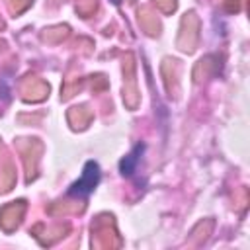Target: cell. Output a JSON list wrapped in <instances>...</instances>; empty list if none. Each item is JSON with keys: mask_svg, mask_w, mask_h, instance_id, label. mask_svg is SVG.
Wrapping results in <instances>:
<instances>
[{"mask_svg": "<svg viewBox=\"0 0 250 250\" xmlns=\"http://www.w3.org/2000/svg\"><path fill=\"white\" fill-rule=\"evenodd\" d=\"M100 176H102V174H100L98 162L88 160L86 166H84L82 176L68 188V193L74 195V197H86V195H90V193L94 191V188L100 184Z\"/></svg>", "mask_w": 250, "mask_h": 250, "instance_id": "cell-1", "label": "cell"}, {"mask_svg": "<svg viewBox=\"0 0 250 250\" xmlns=\"http://www.w3.org/2000/svg\"><path fill=\"white\" fill-rule=\"evenodd\" d=\"M143 150H145V146L143 145H137L123 160H121V164H119V168H121V172L123 174H133L135 172V168H137V164H139V160H141V154H143Z\"/></svg>", "mask_w": 250, "mask_h": 250, "instance_id": "cell-2", "label": "cell"}]
</instances>
